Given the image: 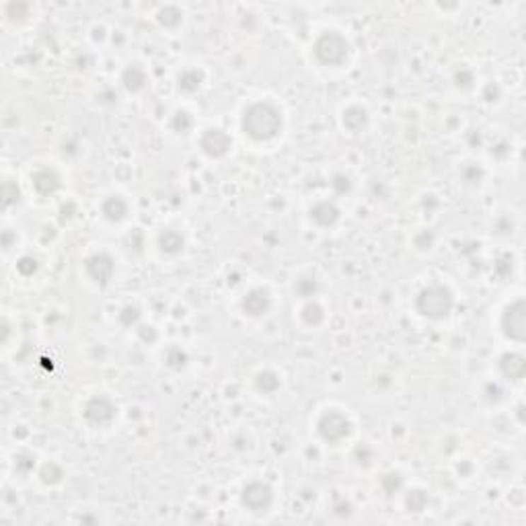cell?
<instances>
[{"mask_svg":"<svg viewBox=\"0 0 526 526\" xmlns=\"http://www.w3.org/2000/svg\"><path fill=\"white\" fill-rule=\"evenodd\" d=\"M243 130L257 142L272 140L282 130V111L268 101L253 103L251 107H247L243 115Z\"/></svg>","mask_w":526,"mask_h":526,"instance_id":"6da1fadb","label":"cell"},{"mask_svg":"<svg viewBox=\"0 0 526 526\" xmlns=\"http://www.w3.org/2000/svg\"><path fill=\"white\" fill-rule=\"evenodd\" d=\"M454 304L452 292L442 284H432L418 296V311L428 319H444L450 315Z\"/></svg>","mask_w":526,"mask_h":526,"instance_id":"7a4b0ae2","label":"cell"},{"mask_svg":"<svg viewBox=\"0 0 526 526\" xmlns=\"http://www.w3.org/2000/svg\"><path fill=\"white\" fill-rule=\"evenodd\" d=\"M315 56L323 66H341L350 56V43L337 31H325L316 40Z\"/></svg>","mask_w":526,"mask_h":526,"instance_id":"3957f363","label":"cell"},{"mask_svg":"<svg viewBox=\"0 0 526 526\" xmlns=\"http://www.w3.org/2000/svg\"><path fill=\"white\" fill-rule=\"evenodd\" d=\"M319 434L327 442H339V440L348 438V434H350V420L339 411H327L319 420Z\"/></svg>","mask_w":526,"mask_h":526,"instance_id":"277c9868","label":"cell"},{"mask_svg":"<svg viewBox=\"0 0 526 526\" xmlns=\"http://www.w3.org/2000/svg\"><path fill=\"white\" fill-rule=\"evenodd\" d=\"M272 502H274V491L263 481H251L243 489V504L251 512H265Z\"/></svg>","mask_w":526,"mask_h":526,"instance_id":"5b68a950","label":"cell"},{"mask_svg":"<svg viewBox=\"0 0 526 526\" xmlns=\"http://www.w3.org/2000/svg\"><path fill=\"white\" fill-rule=\"evenodd\" d=\"M502 327H504V333L508 337H512L516 341L525 339V302L522 300H516L514 304H510L505 309Z\"/></svg>","mask_w":526,"mask_h":526,"instance_id":"8992f818","label":"cell"},{"mask_svg":"<svg viewBox=\"0 0 526 526\" xmlns=\"http://www.w3.org/2000/svg\"><path fill=\"white\" fill-rule=\"evenodd\" d=\"M115 411H118V407L113 405V401L107 399V397H95L86 403L84 418L93 425H105L115 418Z\"/></svg>","mask_w":526,"mask_h":526,"instance_id":"52a82bcc","label":"cell"},{"mask_svg":"<svg viewBox=\"0 0 526 526\" xmlns=\"http://www.w3.org/2000/svg\"><path fill=\"white\" fill-rule=\"evenodd\" d=\"M202 150L210 156H224L232 147V138L220 127H212V130H206L202 140Z\"/></svg>","mask_w":526,"mask_h":526,"instance_id":"ba28073f","label":"cell"},{"mask_svg":"<svg viewBox=\"0 0 526 526\" xmlns=\"http://www.w3.org/2000/svg\"><path fill=\"white\" fill-rule=\"evenodd\" d=\"M86 274L91 275L95 282L105 284L107 280L113 274V261L105 253H97L91 259H86Z\"/></svg>","mask_w":526,"mask_h":526,"instance_id":"9c48e42d","label":"cell"},{"mask_svg":"<svg viewBox=\"0 0 526 526\" xmlns=\"http://www.w3.org/2000/svg\"><path fill=\"white\" fill-rule=\"evenodd\" d=\"M243 309H245L247 315L251 316L265 315L270 311V296H268V292H263V290H253V292L245 296Z\"/></svg>","mask_w":526,"mask_h":526,"instance_id":"30bf717a","label":"cell"},{"mask_svg":"<svg viewBox=\"0 0 526 526\" xmlns=\"http://www.w3.org/2000/svg\"><path fill=\"white\" fill-rule=\"evenodd\" d=\"M31 179H33V188L42 195H50L60 188V177L50 168H40Z\"/></svg>","mask_w":526,"mask_h":526,"instance_id":"8fae6325","label":"cell"},{"mask_svg":"<svg viewBox=\"0 0 526 526\" xmlns=\"http://www.w3.org/2000/svg\"><path fill=\"white\" fill-rule=\"evenodd\" d=\"M311 218L315 220L316 224H321V227H331L337 218H339V210H337L333 204H329V202H321V204H316L315 208L311 210Z\"/></svg>","mask_w":526,"mask_h":526,"instance_id":"7c38bea8","label":"cell"},{"mask_svg":"<svg viewBox=\"0 0 526 526\" xmlns=\"http://www.w3.org/2000/svg\"><path fill=\"white\" fill-rule=\"evenodd\" d=\"M103 214H105V218H109V220L120 222L122 218H126L127 204L122 198L113 195V198L105 200V204H103Z\"/></svg>","mask_w":526,"mask_h":526,"instance_id":"4fadbf2b","label":"cell"},{"mask_svg":"<svg viewBox=\"0 0 526 526\" xmlns=\"http://www.w3.org/2000/svg\"><path fill=\"white\" fill-rule=\"evenodd\" d=\"M366 122H368V115H366V111L362 107H350L343 113V124L350 127V130L354 127V132H358L360 127L366 126Z\"/></svg>","mask_w":526,"mask_h":526,"instance_id":"5bb4252c","label":"cell"},{"mask_svg":"<svg viewBox=\"0 0 526 526\" xmlns=\"http://www.w3.org/2000/svg\"><path fill=\"white\" fill-rule=\"evenodd\" d=\"M124 83L130 91H140L144 83H147V74H144V70L142 68H138V66H130L126 70V74H124Z\"/></svg>","mask_w":526,"mask_h":526,"instance_id":"9a60e30c","label":"cell"},{"mask_svg":"<svg viewBox=\"0 0 526 526\" xmlns=\"http://www.w3.org/2000/svg\"><path fill=\"white\" fill-rule=\"evenodd\" d=\"M161 247H163V251L167 253L181 251V249H183V236L175 231L163 232V234H161Z\"/></svg>","mask_w":526,"mask_h":526,"instance_id":"2e32d148","label":"cell"},{"mask_svg":"<svg viewBox=\"0 0 526 526\" xmlns=\"http://www.w3.org/2000/svg\"><path fill=\"white\" fill-rule=\"evenodd\" d=\"M302 316L307 319L309 325H319V323L323 321V309H321L319 304H315V302H313V304H307Z\"/></svg>","mask_w":526,"mask_h":526,"instance_id":"e0dca14e","label":"cell"}]
</instances>
